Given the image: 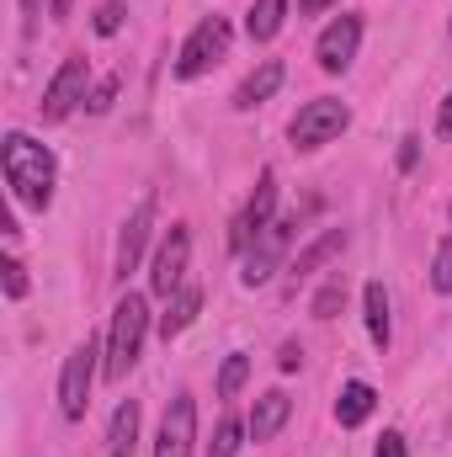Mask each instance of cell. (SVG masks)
<instances>
[{
	"mask_svg": "<svg viewBox=\"0 0 452 457\" xmlns=\"http://www.w3.org/2000/svg\"><path fill=\"white\" fill-rule=\"evenodd\" d=\"M0 165H5V187L16 192V203L32 208V213H48L54 181H59L54 149L38 144V138H27V133H5L0 138Z\"/></svg>",
	"mask_w": 452,
	"mask_h": 457,
	"instance_id": "1",
	"label": "cell"
},
{
	"mask_svg": "<svg viewBox=\"0 0 452 457\" xmlns=\"http://www.w3.org/2000/svg\"><path fill=\"white\" fill-rule=\"evenodd\" d=\"M144 336H149V298L144 293H122L113 309V325H107V367H102L113 383H122L133 372V361L144 351Z\"/></svg>",
	"mask_w": 452,
	"mask_h": 457,
	"instance_id": "2",
	"label": "cell"
},
{
	"mask_svg": "<svg viewBox=\"0 0 452 457\" xmlns=\"http://www.w3.org/2000/svg\"><path fill=\"white\" fill-rule=\"evenodd\" d=\"M346 128H351V107L336 102V96H314V102L298 107L288 138H293V149H325V144H336Z\"/></svg>",
	"mask_w": 452,
	"mask_h": 457,
	"instance_id": "3",
	"label": "cell"
},
{
	"mask_svg": "<svg viewBox=\"0 0 452 457\" xmlns=\"http://www.w3.org/2000/svg\"><path fill=\"white\" fill-rule=\"evenodd\" d=\"M86 86H91V64H86V54H70V59L59 64V75L48 80V91H43V102H38V117H43V122H64L75 107H86V96H91Z\"/></svg>",
	"mask_w": 452,
	"mask_h": 457,
	"instance_id": "4",
	"label": "cell"
},
{
	"mask_svg": "<svg viewBox=\"0 0 452 457\" xmlns=\"http://www.w3.org/2000/svg\"><path fill=\"white\" fill-rule=\"evenodd\" d=\"M224 48H229V16H203V21L187 32L181 54H176V75H181V80L208 75L213 59H224Z\"/></svg>",
	"mask_w": 452,
	"mask_h": 457,
	"instance_id": "5",
	"label": "cell"
},
{
	"mask_svg": "<svg viewBox=\"0 0 452 457\" xmlns=\"http://www.w3.org/2000/svg\"><path fill=\"white\" fill-rule=\"evenodd\" d=\"M187 261H192V228L171 224L165 239H160V250H155V261H149V287H155L160 298L181 293V287H187Z\"/></svg>",
	"mask_w": 452,
	"mask_h": 457,
	"instance_id": "6",
	"label": "cell"
},
{
	"mask_svg": "<svg viewBox=\"0 0 452 457\" xmlns=\"http://www.w3.org/2000/svg\"><path fill=\"white\" fill-rule=\"evenodd\" d=\"M91 383H96V341H80L64 356V372H59V410H64V420H86Z\"/></svg>",
	"mask_w": 452,
	"mask_h": 457,
	"instance_id": "7",
	"label": "cell"
},
{
	"mask_svg": "<svg viewBox=\"0 0 452 457\" xmlns=\"http://www.w3.org/2000/svg\"><path fill=\"white\" fill-rule=\"evenodd\" d=\"M277 224V170H261V181H255V192H250V203L239 208V219L229 228V245L245 255L266 228Z\"/></svg>",
	"mask_w": 452,
	"mask_h": 457,
	"instance_id": "8",
	"label": "cell"
},
{
	"mask_svg": "<svg viewBox=\"0 0 452 457\" xmlns=\"http://www.w3.org/2000/svg\"><path fill=\"white\" fill-rule=\"evenodd\" d=\"M288 239H293V219H277V224L266 228L250 250H245V266H239V282L245 287H261V282H272V271L282 266V255H288Z\"/></svg>",
	"mask_w": 452,
	"mask_h": 457,
	"instance_id": "9",
	"label": "cell"
},
{
	"mask_svg": "<svg viewBox=\"0 0 452 457\" xmlns=\"http://www.w3.org/2000/svg\"><path fill=\"white\" fill-rule=\"evenodd\" d=\"M197 447V404L187 394L171 399L165 420H160V436H155V457H192Z\"/></svg>",
	"mask_w": 452,
	"mask_h": 457,
	"instance_id": "10",
	"label": "cell"
},
{
	"mask_svg": "<svg viewBox=\"0 0 452 457\" xmlns=\"http://www.w3.org/2000/svg\"><path fill=\"white\" fill-rule=\"evenodd\" d=\"M356 48H362V16H336V21L320 32L314 59H320V70H325V75H340V70L356 59Z\"/></svg>",
	"mask_w": 452,
	"mask_h": 457,
	"instance_id": "11",
	"label": "cell"
},
{
	"mask_svg": "<svg viewBox=\"0 0 452 457\" xmlns=\"http://www.w3.org/2000/svg\"><path fill=\"white\" fill-rule=\"evenodd\" d=\"M149 228H155V197H144V203L128 213V224H122V239H117V277H128V271L138 266V255H144V245H149Z\"/></svg>",
	"mask_w": 452,
	"mask_h": 457,
	"instance_id": "12",
	"label": "cell"
},
{
	"mask_svg": "<svg viewBox=\"0 0 452 457\" xmlns=\"http://www.w3.org/2000/svg\"><path fill=\"white\" fill-rule=\"evenodd\" d=\"M282 80H288V70H282V59H261V70H250V75L239 80V91H234V107H239V112H250V107H261V102H272Z\"/></svg>",
	"mask_w": 452,
	"mask_h": 457,
	"instance_id": "13",
	"label": "cell"
},
{
	"mask_svg": "<svg viewBox=\"0 0 452 457\" xmlns=\"http://www.w3.org/2000/svg\"><path fill=\"white\" fill-rule=\"evenodd\" d=\"M288 415H293V399H288L282 388H266V394L255 399V410H250V420H245V426H250V436H255V442H272V436L288 426Z\"/></svg>",
	"mask_w": 452,
	"mask_h": 457,
	"instance_id": "14",
	"label": "cell"
},
{
	"mask_svg": "<svg viewBox=\"0 0 452 457\" xmlns=\"http://www.w3.org/2000/svg\"><path fill=\"white\" fill-rule=\"evenodd\" d=\"M197 314H203V287H197V282H187L181 293H171V298H165V314H160V336H165V341H171V336H181V330H187Z\"/></svg>",
	"mask_w": 452,
	"mask_h": 457,
	"instance_id": "15",
	"label": "cell"
},
{
	"mask_svg": "<svg viewBox=\"0 0 452 457\" xmlns=\"http://www.w3.org/2000/svg\"><path fill=\"white\" fill-rule=\"evenodd\" d=\"M378 410V394H372V383H362V378H351L346 388H340V399H336V420L351 431V426H362L367 415Z\"/></svg>",
	"mask_w": 452,
	"mask_h": 457,
	"instance_id": "16",
	"label": "cell"
},
{
	"mask_svg": "<svg viewBox=\"0 0 452 457\" xmlns=\"http://www.w3.org/2000/svg\"><path fill=\"white\" fill-rule=\"evenodd\" d=\"M282 21H288V0H255L245 16V32H250V43H272L282 32Z\"/></svg>",
	"mask_w": 452,
	"mask_h": 457,
	"instance_id": "17",
	"label": "cell"
},
{
	"mask_svg": "<svg viewBox=\"0 0 452 457\" xmlns=\"http://www.w3.org/2000/svg\"><path fill=\"white\" fill-rule=\"evenodd\" d=\"M340 250H346V234H340V228H325V234H320V239H314V245H309L298 261H293V277H309V271H320L325 261H336Z\"/></svg>",
	"mask_w": 452,
	"mask_h": 457,
	"instance_id": "18",
	"label": "cell"
},
{
	"mask_svg": "<svg viewBox=\"0 0 452 457\" xmlns=\"http://www.w3.org/2000/svg\"><path fill=\"white\" fill-rule=\"evenodd\" d=\"M133 442H138V404L122 399L113 410V426H107V453H133Z\"/></svg>",
	"mask_w": 452,
	"mask_h": 457,
	"instance_id": "19",
	"label": "cell"
},
{
	"mask_svg": "<svg viewBox=\"0 0 452 457\" xmlns=\"http://www.w3.org/2000/svg\"><path fill=\"white\" fill-rule=\"evenodd\" d=\"M362 303H367V336L378 345H389V293H383V282H367Z\"/></svg>",
	"mask_w": 452,
	"mask_h": 457,
	"instance_id": "20",
	"label": "cell"
},
{
	"mask_svg": "<svg viewBox=\"0 0 452 457\" xmlns=\"http://www.w3.org/2000/svg\"><path fill=\"white\" fill-rule=\"evenodd\" d=\"M245 378H250V356L245 351H229L224 367H219V399H234L245 388Z\"/></svg>",
	"mask_w": 452,
	"mask_h": 457,
	"instance_id": "21",
	"label": "cell"
},
{
	"mask_svg": "<svg viewBox=\"0 0 452 457\" xmlns=\"http://www.w3.org/2000/svg\"><path fill=\"white\" fill-rule=\"evenodd\" d=\"M250 426H239L234 415L219 420V431H213V442H208V457H239V436H245Z\"/></svg>",
	"mask_w": 452,
	"mask_h": 457,
	"instance_id": "22",
	"label": "cell"
},
{
	"mask_svg": "<svg viewBox=\"0 0 452 457\" xmlns=\"http://www.w3.org/2000/svg\"><path fill=\"white\" fill-rule=\"evenodd\" d=\"M340 303H346V282H325L320 293H314V320H336L340 314Z\"/></svg>",
	"mask_w": 452,
	"mask_h": 457,
	"instance_id": "23",
	"label": "cell"
},
{
	"mask_svg": "<svg viewBox=\"0 0 452 457\" xmlns=\"http://www.w3.org/2000/svg\"><path fill=\"white\" fill-rule=\"evenodd\" d=\"M113 102H117V75H107V80H96V86H91V96H86V112L102 117V112H113Z\"/></svg>",
	"mask_w": 452,
	"mask_h": 457,
	"instance_id": "24",
	"label": "cell"
},
{
	"mask_svg": "<svg viewBox=\"0 0 452 457\" xmlns=\"http://www.w3.org/2000/svg\"><path fill=\"white\" fill-rule=\"evenodd\" d=\"M431 287L437 293H452V239L437 245V261H431Z\"/></svg>",
	"mask_w": 452,
	"mask_h": 457,
	"instance_id": "25",
	"label": "cell"
},
{
	"mask_svg": "<svg viewBox=\"0 0 452 457\" xmlns=\"http://www.w3.org/2000/svg\"><path fill=\"white\" fill-rule=\"evenodd\" d=\"M0 271H5V298H11V303H21V298H27V266H21L16 255H5V266H0Z\"/></svg>",
	"mask_w": 452,
	"mask_h": 457,
	"instance_id": "26",
	"label": "cell"
},
{
	"mask_svg": "<svg viewBox=\"0 0 452 457\" xmlns=\"http://www.w3.org/2000/svg\"><path fill=\"white\" fill-rule=\"evenodd\" d=\"M122 16H128V11H122V0H107V5L96 11V21H91V27H96V37H113L117 27H122Z\"/></svg>",
	"mask_w": 452,
	"mask_h": 457,
	"instance_id": "27",
	"label": "cell"
},
{
	"mask_svg": "<svg viewBox=\"0 0 452 457\" xmlns=\"http://www.w3.org/2000/svg\"><path fill=\"white\" fill-rule=\"evenodd\" d=\"M415 160H421V138L410 133V138H399V170H415Z\"/></svg>",
	"mask_w": 452,
	"mask_h": 457,
	"instance_id": "28",
	"label": "cell"
},
{
	"mask_svg": "<svg viewBox=\"0 0 452 457\" xmlns=\"http://www.w3.org/2000/svg\"><path fill=\"white\" fill-rule=\"evenodd\" d=\"M372 457H405V436H399V431H383V442H378Z\"/></svg>",
	"mask_w": 452,
	"mask_h": 457,
	"instance_id": "29",
	"label": "cell"
},
{
	"mask_svg": "<svg viewBox=\"0 0 452 457\" xmlns=\"http://www.w3.org/2000/svg\"><path fill=\"white\" fill-rule=\"evenodd\" d=\"M298 361H304V351H298V341H288L282 356H277V367H282V372H298Z\"/></svg>",
	"mask_w": 452,
	"mask_h": 457,
	"instance_id": "30",
	"label": "cell"
},
{
	"mask_svg": "<svg viewBox=\"0 0 452 457\" xmlns=\"http://www.w3.org/2000/svg\"><path fill=\"white\" fill-rule=\"evenodd\" d=\"M38 16H43V0H21V27H27V32L38 27Z\"/></svg>",
	"mask_w": 452,
	"mask_h": 457,
	"instance_id": "31",
	"label": "cell"
},
{
	"mask_svg": "<svg viewBox=\"0 0 452 457\" xmlns=\"http://www.w3.org/2000/svg\"><path fill=\"white\" fill-rule=\"evenodd\" d=\"M437 133L452 138V91H448V102H442V112H437Z\"/></svg>",
	"mask_w": 452,
	"mask_h": 457,
	"instance_id": "32",
	"label": "cell"
},
{
	"mask_svg": "<svg viewBox=\"0 0 452 457\" xmlns=\"http://www.w3.org/2000/svg\"><path fill=\"white\" fill-rule=\"evenodd\" d=\"M70 11H75V0H48V16L54 21H70Z\"/></svg>",
	"mask_w": 452,
	"mask_h": 457,
	"instance_id": "33",
	"label": "cell"
},
{
	"mask_svg": "<svg viewBox=\"0 0 452 457\" xmlns=\"http://www.w3.org/2000/svg\"><path fill=\"white\" fill-rule=\"evenodd\" d=\"M331 5H336V0H298L304 16H320V11H331Z\"/></svg>",
	"mask_w": 452,
	"mask_h": 457,
	"instance_id": "34",
	"label": "cell"
}]
</instances>
